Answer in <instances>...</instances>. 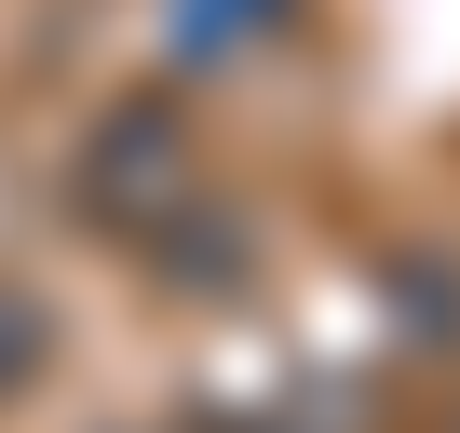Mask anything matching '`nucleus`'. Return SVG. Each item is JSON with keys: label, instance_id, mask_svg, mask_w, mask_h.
<instances>
[{"label": "nucleus", "instance_id": "nucleus-1", "mask_svg": "<svg viewBox=\"0 0 460 433\" xmlns=\"http://www.w3.org/2000/svg\"><path fill=\"white\" fill-rule=\"evenodd\" d=\"M68 203L95 216V231H163V216L190 203V109H163V95H136V109H109V136L82 149V176H68Z\"/></svg>", "mask_w": 460, "mask_h": 433}, {"label": "nucleus", "instance_id": "nucleus-2", "mask_svg": "<svg viewBox=\"0 0 460 433\" xmlns=\"http://www.w3.org/2000/svg\"><path fill=\"white\" fill-rule=\"evenodd\" d=\"M55 366V325H41V298H14V285H0V393H28Z\"/></svg>", "mask_w": 460, "mask_h": 433}, {"label": "nucleus", "instance_id": "nucleus-3", "mask_svg": "<svg viewBox=\"0 0 460 433\" xmlns=\"http://www.w3.org/2000/svg\"><path fill=\"white\" fill-rule=\"evenodd\" d=\"M258 433H325V420H312V406H298V420H258Z\"/></svg>", "mask_w": 460, "mask_h": 433}]
</instances>
